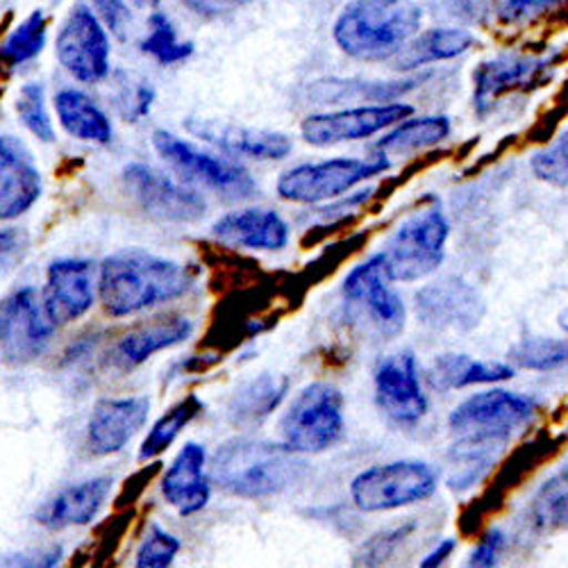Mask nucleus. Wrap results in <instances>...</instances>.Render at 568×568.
Wrapping results in <instances>:
<instances>
[{
    "instance_id": "39",
    "label": "nucleus",
    "mask_w": 568,
    "mask_h": 568,
    "mask_svg": "<svg viewBox=\"0 0 568 568\" xmlns=\"http://www.w3.org/2000/svg\"><path fill=\"white\" fill-rule=\"evenodd\" d=\"M530 169L544 182L557 186L568 184V130L561 136H557L550 146L532 155Z\"/></svg>"
},
{
    "instance_id": "31",
    "label": "nucleus",
    "mask_w": 568,
    "mask_h": 568,
    "mask_svg": "<svg viewBox=\"0 0 568 568\" xmlns=\"http://www.w3.org/2000/svg\"><path fill=\"white\" fill-rule=\"evenodd\" d=\"M203 400L194 394L184 396L180 403H175L164 416L155 420L151 433L146 435L144 444L139 448V459L141 462H151L153 457L162 455L173 446V442L180 437V433L192 423L201 412H203Z\"/></svg>"
},
{
    "instance_id": "46",
    "label": "nucleus",
    "mask_w": 568,
    "mask_h": 568,
    "mask_svg": "<svg viewBox=\"0 0 568 568\" xmlns=\"http://www.w3.org/2000/svg\"><path fill=\"white\" fill-rule=\"evenodd\" d=\"M184 6L201 17H221L240 8L242 0H184Z\"/></svg>"
},
{
    "instance_id": "35",
    "label": "nucleus",
    "mask_w": 568,
    "mask_h": 568,
    "mask_svg": "<svg viewBox=\"0 0 568 568\" xmlns=\"http://www.w3.org/2000/svg\"><path fill=\"white\" fill-rule=\"evenodd\" d=\"M509 359L530 371H555L568 364V342L526 339L509 351Z\"/></svg>"
},
{
    "instance_id": "16",
    "label": "nucleus",
    "mask_w": 568,
    "mask_h": 568,
    "mask_svg": "<svg viewBox=\"0 0 568 568\" xmlns=\"http://www.w3.org/2000/svg\"><path fill=\"white\" fill-rule=\"evenodd\" d=\"M97 294L99 282L93 280V264L89 260L64 257L49 266L41 301L53 325L64 327L80 321L93 307Z\"/></svg>"
},
{
    "instance_id": "36",
    "label": "nucleus",
    "mask_w": 568,
    "mask_h": 568,
    "mask_svg": "<svg viewBox=\"0 0 568 568\" xmlns=\"http://www.w3.org/2000/svg\"><path fill=\"white\" fill-rule=\"evenodd\" d=\"M17 114L21 123L43 144H53L55 128L49 110H45V91L39 82H28L17 99Z\"/></svg>"
},
{
    "instance_id": "41",
    "label": "nucleus",
    "mask_w": 568,
    "mask_h": 568,
    "mask_svg": "<svg viewBox=\"0 0 568 568\" xmlns=\"http://www.w3.org/2000/svg\"><path fill=\"white\" fill-rule=\"evenodd\" d=\"M496 19L505 23H524L555 12L564 0H487Z\"/></svg>"
},
{
    "instance_id": "2",
    "label": "nucleus",
    "mask_w": 568,
    "mask_h": 568,
    "mask_svg": "<svg viewBox=\"0 0 568 568\" xmlns=\"http://www.w3.org/2000/svg\"><path fill=\"white\" fill-rule=\"evenodd\" d=\"M423 8L416 0H351L339 12L333 37L359 62L394 60L420 32Z\"/></svg>"
},
{
    "instance_id": "26",
    "label": "nucleus",
    "mask_w": 568,
    "mask_h": 568,
    "mask_svg": "<svg viewBox=\"0 0 568 568\" xmlns=\"http://www.w3.org/2000/svg\"><path fill=\"white\" fill-rule=\"evenodd\" d=\"M290 394V377L264 373L246 383L230 400L227 416L236 428H255L268 418Z\"/></svg>"
},
{
    "instance_id": "38",
    "label": "nucleus",
    "mask_w": 568,
    "mask_h": 568,
    "mask_svg": "<svg viewBox=\"0 0 568 568\" xmlns=\"http://www.w3.org/2000/svg\"><path fill=\"white\" fill-rule=\"evenodd\" d=\"M182 544L178 537L171 532L162 530L158 524H151L146 537L141 539L136 555H134V566L136 568H166L175 561Z\"/></svg>"
},
{
    "instance_id": "37",
    "label": "nucleus",
    "mask_w": 568,
    "mask_h": 568,
    "mask_svg": "<svg viewBox=\"0 0 568 568\" xmlns=\"http://www.w3.org/2000/svg\"><path fill=\"white\" fill-rule=\"evenodd\" d=\"M535 524L544 530H555L568 526V483L559 476L548 483L532 507Z\"/></svg>"
},
{
    "instance_id": "27",
    "label": "nucleus",
    "mask_w": 568,
    "mask_h": 568,
    "mask_svg": "<svg viewBox=\"0 0 568 568\" xmlns=\"http://www.w3.org/2000/svg\"><path fill=\"white\" fill-rule=\"evenodd\" d=\"M55 112L60 116L62 128L80 141L89 144H110L112 141V123L108 114L93 103L80 89H60L55 93Z\"/></svg>"
},
{
    "instance_id": "15",
    "label": "nucleus",
    "mask_w": 568,
    "mask_h": 568,
    "mask_svg": "<svg viewBox=\"0 0 568 568\" xmlns=\"http://www.w3.org/2000/svg\"><path fill=\"white\" fill-rule=\"evenodd\" d=\"M375 405L396 428H414L428 412L416 357L409 351L385 357L375 368Z\"/></svg>"
},
{
    "instance_id": "40",
    "label": "nucleus",
    "mask_w": 568,
    "mask_h": 568,
    "mask_svg": "<svg viewBox=\"0 0 568 568\" xmlns=\"http://www.w3.org/2000/svg\"><path fill=\"white\" fill-rule=\"evenodd\" d=\"M414 530L412 524L385 530L381 535H375L371 541L364 544V548L355 555V566H381L394 557V552L405 544L409 532Z\"/></svg>"
},
{
    "instance_id": "30",
    "label": "nucleus",
    "mask_w": 568,
    "mask_h": 568,
    "mask_svg": "<svg viewBox=\"0 0 568 568\" xmlns=\"http://www.w3.org/2000/svg\"><path fill=\"white\" fill-rule=\"evenodd\" d=\"M450 134L448 116H425V119H405L398 128H394L387 136H383L371 149L377 158H396V155H412L416 151L430 149Z\"/></svg>"
},
{
    "instance_id": "12",
    "label": "nucleus",
    "mask_w": 568,
    "mask_h": 568,
    "mask_svg": "<svg viewBox=\"0 0 568 568\" xmlns=\"http://www.w3.org/2000/svg\"><path fill=\"white\" fill-rule=\"evenodd\" d=\"M123 184L136 207L160 221L192 223L203 219L207 212L205 201L192 186L175 182L149 164H128L123 171Z\"/></svg>"
},
{
    "instance_id": "25",
    "label": "nucleus",
    "mask_w": 568,
    "mask_h": 568,
    "mask_svg": "<svg viewBox=\"0 0 568 568\" xmlns=\"http://www.w3.org/2000/svg\"><path fill=\"white\" fill-rule=\"evenodd\" d=\"M112 478H91L80 485H71L58 491L53 498L37 507L34 520L41 528L62 530L73 526H87L99 516L112 494Z\"/></svg>"
},
{
    "instance_id": "50",
    "label": "nucleus",
    "mask_w": 568,
    "mask_h": 568,
    "mask_svg": "<svg viewBox=\"0 0 568 568\" xmlns=\"http://www.w3.org/2000/svg\"><path fill=\"white\" fill-rule=\"evenodd\" d=\"M559 478H561V480H566V483H568V464H566V466H564V470H561V473H559Z\"/></svg>"
},
{
    "instance_id": "48",
    "label": "nucleus",
    "mask_w": 568,
    "mask_h": 568,
    "mask_svg": "<svg viewBox=\"0 0 568 568\" xmlns=\"http://www.w3.org/2000/svg\"><path fill=\"white\" fill-rule=\"evenodd\" d=\"M19 246V230H0V260H6Z\"/></svg>"
},
{
    "instance_id": "8",
    "label": "nucleus",
    "mask_w": 568,
    "mask_h": 568,
    "mask_svg": "<svg viewBox=\"0 0 568 568\" xmlns=\"http://www.w3.org/2000/svg\"><path fill=\"white\" fill-rule=\"evenodd\" d=\"M389 169V160L373 155L371 160L335 158L318 164H298L284 171L275 184L277 196L292 203L316 205L337 201L346 192L368 178L381 175Z\"/></svg>"
},
{
    "instance_id": "1",
    "label": "nucleus",
    "mask_w": 568,
    "mask_h": 568,
    "mask_svg": "<svg viewBox=\"0 0 568 568\" xmlns=\"http://www.w3.org/2000/svg\"><path fill=\"white\" fill-rule=\"evenodd\" d=\"M199 273L155 253L128 248L112 253L99 268V301L108 316L123 318L164 303H173L194 290Z\"/></svg>"
},
{
    "instance_id": "42",
    "label": "nucleus",
    "mask_w": 568,
    "mask_h": 568,
    "mask_svg": "<svg viewBox=\"0 0 568 568\" xmlns=\"http://www.w3.org/2000/svg\"><path fill=\"white\" fill-rule=\"evenodd\" d=\"M87 3L110 32H114L116 37H123L128 32L132 17L125 0H87Z\"/></svg>"
},
{
    "instance_id": "5",
    "label": "nucleus",
    "mask_w": 568,
    "mask_h": 568,
    "mask_svg": "<svg viewBox=\"0 0 568 568\" xmlns=\"http://www.w3.org/2000/svg\"><path fill=\"white\" fill-rule=\"evenodd\" d=\"M153 146L184 182L207 189L219 199L248 201L257 194V182L242 164L205 153L192 141L180 139L173 132L155 130Z\"/></svg>"
},
{
    "instance_id": "45",
    "label": "nucleus",
    "mask_w": 568,
    "mask_h": 568,
    "mask_svg": "<svg viewBox=\"0 0 568 568\" xmlns=\"http://www.w3.org/2000/svg\"><path fill=\"white\" fill-rule=\"evenodd\" d=\"M62 559V548H49V550H37L30 555H19V557H8L0 564L3 566H37V568H45V566H55Z\"/></svg>"
},
{
    "instance_id": "24",
    "label": "nucleus",
    "mask_w": 568,
    "mask_h": 568,
    "mask_svg": "<svg viewBox=\"0 0 568 568\" xmlns=\"http://www.w3.org/2000/svg\"><path fill=\"white\" fill-rule=\"evenodd\" d=\"M214 236L232 248L248 251H282L290 244V225L273 210H240L223 214L214 227Z\"/></svg>"
},
{
    "instance_id": "51",
    "label": "nucleus",
    "mask_w": 568,
    "mask_h": 568,
    "mask_svg": "<svg viewBox=\"0 0 568 568\" xmlns=\"http://www.w3.org/2000/svg\"><path fill=\"white\" fill-rule=\"evenodd\" d=\"M141 3H146V6H158L160 0H141Z\"/></svg>"
},
{
    "instance_id": "20",
    "label": "nucleus",
    "mask_w": 568,
    "mask_h": 568,
    "mask_svg": "<svg viewBox=\"0 0 568 568\" xmlns=\"http://www.w3.org/2000/svg\"><path fill=\"white\" fill-rule=\"evenodd\" d=\"M416 312L428 325L466 333V329L480 325L485 303L464 280L446 277L416 294Z\"/></svg>"
},
{
    "instance_id": "23",
    "label": "nucleus",
    "mask_w": 568,
    "mask_h": 568,
    "mask_svg": "<svg viewBox=\"0 0 568 568\" xmlns=\"http://www.w3.org/2000/svg\"><path fill=\"white\" fill-rule=\"evenodd\" d=\"M207 453L201 444H186L162 478L164 500L182 516L203 511L212 498V478L205 473Z\"/></svg>"
},
{
    "instance_id": "18",
    "label": "nucleus",
    "mask_w": 568,
    "mask_h": 568,
    "mask_svg": "<svg viewBox=\"0 0 568 568\" xmlns=\"http://www.w3.org/2000/svg\"><path fill=\"white\" fill-rule=\"evenodd\" d=\"M194 335V321L182 314H164L130 327L108 353V366L116 375H125L153 355L169 351Z\"/></svg>"
},
{
    "instance_id": "49",
    "label": "nucleus",
    "mask_w": 568,
    "mask_h": 568,
    "mask_svg": "<svg viewBox=\"0 0 568 568\" xmlns=\"http://www.w3.org/2000/svg\"><path fill=\"white\" fill-rule=\"evenodd\" d=\"M559 325L566 329V333H568V310L561 314V318H559Z\"/></svg>"
},
{
    "instance_id": "13",
    "label": "nucleus",
    "mask_w": 568,
    "mask_h": 568,
    "mask_svg": "<svg viewBox=\"0 0 568 568\" xmlns=\"http://www.w3.org/2000/svg\"><path fill=\"white\" fill-rule=\"evenodd\" d=\"M414 114L412 105L405 103H383V105H362L327 114H312L303 121L301 134L312 146L325 149L346 144V141L368 139L383 132Z\"/></svg>"
},
{
    "instance_id": "7",
    "label": "nucleus",
    "mask_w": 568,
    "mask_h": 568,
    "mask_svg": "<svg viewBox=\"0 0 568 568\" xmlns=\"http://www.w3.org/2000/svg\"><path fill=\"white\" fill-rule=\"evenodd\" d=\"M448 221L439 207L412 214L385 248V271L392 282H414L435 273L444 262Z\"/></svg>"
},
{
    "instance_id": "32",
    "label": "nucleus",
    "mask_w": 568,
    "mask_h": 568,
    "mask_svg": "<svg viewBox=\"0 0 568 568\" xmlns=\"http://www.w3.org/2000/svg\"><path fill=\"white\" fill-rule=\"evenodd\" d=\"M45 39H49V21L41 10H34L0 43V69L12 71L32 62L45 49Z\"/></svg>"
},
{
    "instance_id": "47",
    "label": "nucleus",
    "mask_w": 568,
    "mask_h": 568,
    "mask_svg": "<svg viewBox=\"0 0 568 568\" xmlns=\"http://www.w3.org/2000/svg\"><path fill=\"white\" fill-rule=\"evenodd\" d=\"M453 550H455V541H453V539H446V541H442L428 557H425V559L420 561V566H423V568L442 566V564L453 555Z\"/></svg>"
},
{
    "instance_id": "11",
    "label": "nucleus",
    "mask_w": 568,
    "mask_h": 568,
    "mask_svg": "<svg viewBox=\"0 0 568 568\" xmlns=\"http://www.w3.org/2000/svg\"><path fill=\"white\" fill-rule=\"evenodd\" d=\"M58 60L78 82L97 84L110 75V37L87 6H75L58 32Z\"/></svg>"
},
{
    "instance_id": "19",
    "label": "nucleus",
    "mask_w": 568,
    "mask_h": 568,
    "mask_svg": "<svg viewBox=\"0 0 568 568\" xmlns=\"http://www.w3.org/2000/svg\"><path fill=\"white\" fill-rule=\"evenodd\" d=\"M151 414L146 396L101 398L87 420V444L93 455L121 453L136 433H141Z\"/></svg>"
},
{
    "instance_id": "28",
    "label": "nucleus",
    "mask_w": 568,
    "mask_h": 568,
    "mask_svg": "<svg viewBox=\"0 0 568 568\" xmlns=\"http://www.w3.org/2000/svg\"><path fill=\"white\" fill-rule=\"evenodd\" d=\"M473 34L459 28H437L428 32H418L405 49L394 58L398 71H414L425 64L444 62L464 55L473 45Z\"/></svg>"
},
{
    "instance_id": "21",
    "label": "nucleus",
    "mask_w": 568,
    "mask_h": 568,
    "mask_svg": "<svg viewBox=\"0 0 568 568\" xmlns=\"http://www.w3.org/2000/svg\"><path fill=\"white\" fill-rule=\"evenodd\" d=\"M43 192L41 173L19 139L0 134V221L23 216Z\"/></svg>"
},
{
    "instance_id": "9",
    "label": "nucleus",
    "mask_w": 568,
    "mask_h": 568,
    "mask_svg": "<svg viewBox=\"0 0 568 568\" xmlns=\"http://www.w3.org/2000/svg\"><path fill=\"white\" fill-rule=\"evenodd\" d=\"M437 473L423 462H394L362 470L351 483V498L362 511H389L428 500Z\"/></svg>"
},
{
    "instance_id": "14",
    "label": "nucleus",
    "mask_w": 568,
    "mask_h": 568,
    "mask_svg": "<svg viewBox=\"0 0 568 568\" xmlns=\"http://www.w3.org/2000/svg\"><path fill=\"white\" fill-rule=\"evenodd\" d=\"M389 282L383 253L357 264L344 282L346 303L362 316L371 318L387 337L398 335L405 325V303L389 287Z\"/></svg>"
},
{
    "instance_id": "43",
    "label": "nucleus",
    "mask_w": 568,
    "mask_h": 568,
    "mask_svg": "<svg viewBox=\"0 0 568 568\" xmlns=\"http://www.w3.org/2000/svg\"><path fill=\"white\" fill-rule=\"evenodd\" d=\"M505 548V535L496 528H491L489 532H485L478 541V546L473 548L470 557H468V566L473 568H489V566H496L498 559H500V552Z\"/></svg>"
},
{
    "instance_id": "29",
    "label": "nucleus",
    "mask_w": 568,
    "mask_h": 568,
    "mask_svg": "<svg viewBox=\"0 0 568 568\" xmlns=\"http://www.w3.org/2000/svg\"><path fill=\"white\" fill-rule=\"evenodd\" d=\"M514 377V368L496 362H478L466 355H444L428 368V383L437 392L464 389L470 385H491Z\"/></svg>"
},
{
    "instance_id": "17",
    "label": "nucleus",
    "mask_w": 568,
    "mask_h": 568,
    "mask_svg": "<svg viewBox=\"0 0 568 568\" xmlns=\"http://www.w3.org/2000/svg\"><path fill=\"white\" fill-rule=\"evenodd\" d=\"M184 128L219 151L240 160L246 158L260 162H277L292 153L290 136L275 130H260L207 116H189Z\"/></svg>"
},
{
    "instance_id": "4",
    "label": "nucleus",
    "mask_w": 568,
    "mask_h": 568,
    "mask_svg": "<svg viewBox=\"0 0 568 568\" xmlns=\"http://www.w3.org/2000/svg\"><path fill=\"white\" fill-rule=\"evenodd\" d=\"M344 437V396L329 383L307 385L280 418V444L296 453H323Z\"/></svg>"
},
{
    "instance_id": "3",
    "label": "nucleus",
    "mask_w": 568,
    "mask_h": 568,
    "mask_svg": "<svg viewBox=\"0 0 568 568\" xmlns=\"http://www.w3.org/2000/svg\"><path fill=\"white\" fill-rule=\"evenodd\" d=\"M303 464L282 444L240 437L212 457L210 478L216 487L246 500H260L287 491L298 483Z\"/></svg>"
},
{
    "instance_id": "6",
    "label": "nucleus",
    "mask_w": 568,
    "mask_h": 568,
    "mask_svg": "<svg viewBox=\"0 0 568 568\" xmlns=\"http://www.w3.org/2000/svg\"><path fill=\"white\" fill-rule=\"evenodd\" d=\"M537 414L539 403L535 398L496 389L466 398L453 409L448 423L464 444L494 448L496 444H505L514 433L528 428Z\"/></svg>"
},
{
    "instance_id": "22",
    "label": "nucleus",
    "mask_w": 568,
    "mask_h": 568,
    "mask_svg": "<svg viewBox=\"0 0 568 568\" xmlns=\"http://www.w3.org/2000/svg\"><path fill=\"white\" fill-rule=\"evenodd\" d=\"M548 69L546 60L532 55H498L485 62L476 71V112L487 116L498 108V103L511 93L528 91L539 84L544 71Z\"/></svg>"
},
{
    "instance_id": "34",
    "label": "nucleus",
    "mask_w": 568,
    "mask_h": 568,
    "mask_svg": "<svg viewBox=\"0 0 568 568\" xmlns=\"http://www.w3.org/2000/svg\"><path fill=\"white\" fill-rule=\"evenodd\" d=\"M141 53L155 58L160 64H178L194 55V43L192 41H180L178 32L171 23V19L162 12L151 14L149 19V34L141 41Z\"/></svg>"
},
{
    "instance_id": "10",
    "label": "nucleus",
    "mask_w": 568,
    "mask_h": 568,
    "mask_svg": "<svg viewBox=\"0 0 568 568\" xmlns=\"http://www.w3.org/2000/svg\"><path fill=\"white\" fill-rule=\"evenodd\" d=\"M55 329L41 294L32 287L17 290L0 301V362L10 366L32 364L49 348Z\"/></svg>"
},
{
    "instance_id": "44",
    "label": "nucleus",
    "mask_w": 568,
    "mask_h": 568,
    "mask_svg": "<svg viewBox=\"0 0 568 568\" xmlns=\"http://www.w3.org/2000/svg\"><path fill=\"white\" fill-rule=\"evenodd\" d=\"M153 103H155V89L151 87V84H134V91L130 89L128 91V99H125V105H128V112H125V116L128 119H144L149 112H151V108H153Z\"/></svg>"
},
{
    "instance_id": "33",
    "label": "nucleus",
    "mask_w": 568,
    "mask_h": 568,
    "mask_svg": "<svg viewBox=\"0 0 568 568\" xmlns=\"http://www.w3.org/2000/svg\"><path fill=\"white\" fill-rule=\"evenodd\" d=\"M416 80H400V82H362V80H325L314 84V99L329 103V101H348L351 97H359L362 101L373 99L387 103L400 93L409 91Z\"/></svg>"
}]
</instances>
